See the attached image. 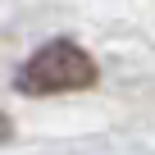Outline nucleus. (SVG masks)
Here are the masks:
<instances>
[{"label":"nucleus","mask_w":155,"mask_h":155,"mask_svg":"<svg viewBox=\"0 0 155 155\" xmlns=\"http://www.w3.org/2000/svg\"><path fill=\"white\" fill-rule=\"evenodd\" d=\"M101 78L96 59L78 46V41H46L37 55H28V64L14 73V87L23 96H55V91H82Z\"/></svg>","instance_id":"f257e3e1"},{"label":"nucleus","mask_w":155,"mask_h":155,"mask_svg":"<svg viewBox=\"0 0 155 155\" xmlns=\"http://www.w3.org/2000/svg\"><path fill=\"white\" fill-rule=\"evenodd\" d=\"M9 137H14V123H9V114H0V146H5Z\"/></svg>","instance_id":"f03ea898"}]
</instances>
